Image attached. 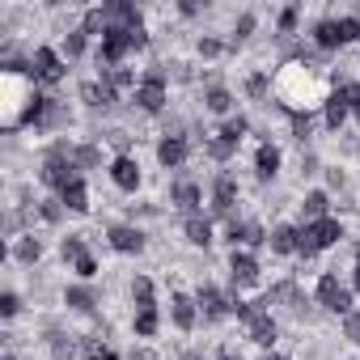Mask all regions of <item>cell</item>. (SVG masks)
Instances as JSON below:
<instances>
[{
    "instance_id": "1",
    "label": "cell",
    "mask_w": 360,
    "mask_h": 360,
    "mask_svg": "<svg viewBox=\"0 0 360 360\" xmlns=\"http://www.w3.org/2000/svg\"><path fill=\"white\" fill-rule=\"evenodd\" d=\"M271 94L276 102L284 106V115H314L326 106V98L335 94V77L326 68H318L314 60H284L276 72H271Z\"/></svg>"
},
{
    "instance_id": "2",
    "label": "cell",
    "mask_w": 360,
    "mask_h": 360,
    "mask_svg": "<svg viewBox=\"0 0 360 360\" xmlns=\"http://www.w3.org/2000/svg\"><path fill=\"white\" fill-rule=\"evenodd\" d=\"M72 178H81V169H77V161H72V140H56V144L43 153V161H39V183L60 195Z\"/></svg>"
},
{
    "instance_id": "3",
    "label": "cell",
    "mask_w": 360,
    "mask_h": 360,
    "mask_svg": "<svg viewBox=\"0 0 360 360\" xmlns=\"http://www.w3.org/2000/svg\"><path fill=\"white\" fill-rule=\"evenodd\" d=\"M233 314H238V322L246 326V339H250L255 347H263V352H271V347H276L280 326H276V318H271V309H267V305H255V301L233 297Z\"/></svg>"
},
{
    "instance_id": "4",
    "label": "cell",
    "mask_w": 360,
    "mask_h": 360,
    "mask_svg": "<svg viewBox=\"0 0 360 360\" xmlns=\"http://www.w3.org/2000/svg\"><path fill=\"white\" fill-rule=\"evenodd\" d=\"M165 102H169V72H165V64H148L140 72V85L131 94V106L144 110V115H161Z\"/></svg>"
},
{
    "instance_id": "5",
    "label": "cell",
    "mask_w": 360,
    "mask_h": 360,
    "mask_svg": "<svg viewBox=\"0 0 360 360\" xmlns=\"http://www.w3.org/2000/svg\"><path fill=\"white\" fill-rule=\"evenodd\" d=\"M343 238H347V229H343L339 217H322V221H314V225H301V259H314V255L339 246Z\"/></svg>"
},
{
    "instance_id": "6",
    "label": "cell",
    "mask_w": 360,
    "mask_h": 360,
    "mask_svg": "<svg viewBox=\"0 0 360 360\" xmlns=\"http://www.w3.org/2000/svg\"><path fill=\"white\" fill-rule=\"evenodd\" d=\"M314 301L326 309V314H352V284H343L335 271H322L318 284H314Z\"/></svg>"
},
{
    "instance_id": "7",
    "label": "cell",
    "mask_w": 360,
    "mask_h": 360,
    "mask_svg": "<svg viewBox=\"0 0 360 360\" xmlns=\"http://www.w3.org/2000/svg\"><path fill=\"white\" fill-rule=\"evenodd\" d=\"M238 200H242V183H238V174H229V169H221L217 178H212V191H208V204H212V217H221V221H233L238 212Z\"/></svg>"
},
{
    "instance_id": "8",
    "label": "cell",
    "mask_w": 360,
    "mask_h": 360,
    "mask_svg": "<svg viewBox=\"0 0 360 360\" xmlns=\"http://www.w3.org/2000/svg\"><path fill=\"white\" fill-rule=\"evenodd\" d=\"M30 68H34V81H39V85H60V81L68 77V60H64L60 47H51V43H39V47L30 51Z\"/></svg>"
},
{
    "instance_id": "9",
    "label": "cell",
    "mask_w": 360,
    "mask_h": 360,
    "mask_svg": "<svg viewBox=\"0 0 360 360\" xmlns=\"http://www.w3.org/2000/svg\"><path fill=\"white\" fill-rule=\"evenodd\" d=\"M169 204L183 212V217H195L200 208H204V187L195 183V178H187V174H178L174 183H169Z\"/></svg>"
},
{
    "instance_id": "10",
    "label": "cell",
    "mask_w": 360,
    "mask_h": 360,
    "mask_svg": "<svg viewBox=\"0 0 360 360\" xmlns=\"http://www.w3.org/2000/svg\"><path fill=\"white\" fill-rule=\"evenodd\" d=\"M229 280L233 288H255L263 280V263L255 250H229Z\"/></svg>"
},
{
    "instance_id": "11",
    "label": "cell",
    "mask_w": 360,
    "mask_h": 360,
    "mask_svg": "<svg viewBox=\"0 0 360 360\" xmlns=\"http://www.w3.org/2000/svg\"><path fill=\"white\" fill-rule=\"evenodd\" d=\"M195 305H200V318L204 322H225L233 314V297H225L217 284H200L195 288Z\"/></svg>"
},
{
    "instance_id": "12",
    "label": "cell",
    "mask_w": 360,
    "mask_h": 360,
    "mask_svg": "<svg viewBox=\"0 0 360 360\" xmlns=\"http://www.w3.org/2000/svg\"><path fill=\"white\" fill-rule=\"evenodd\" d=\"M169 322L183 330V335H191L195 326H200V305H195V292H187V288H174L169 292Z\"/></svg>"
},
{
    "instance_id": "13",
    "label": "cell",
    "mask_w": 360,
    "mask_h": 360,
    "mask_svg": "<svg viewBox=\"0 0 360 360\" xmlns=\"http://www.w3.org/2000/svg\"><path fill=\"white\" fill-rule=\"evenodd\" d=\"M187 157H191V140H187L183 131H165V136L157 140V165H161V169H183Z\"/></svg>"
},
{
    "instance_id": "14",
    "label": "cell",
    "mask_w": 360,
    "mask_h": 360,
    "mask_svg": "<svg viewBox=\"0 0 360 360\" xmlns=\"http://www.w3.org/2000/svg\"><path fill=\"white\" fill-rule=\"evenodd\" d=\"M225 242H229L233 250H259V246H267V229H263L259 221H242V217H233Z\"/></svg>"
},
{
    "instance_id": "15",
    "label": "cell",
    "mask_w": 360,
    "mask_h": 360,
    "mask_svg": "<svg viewBox=\"0 0 360 360\" xmlns=\"http://www.w3.org/2000/svg\"><path fill=\"white\" fill-rule=\"evenodd\" d=\"M106 246H110L115 255H140L148 242H144V229H140V225L119 221V225H110V229H106Z\"/></svg>"
},
{
    "instance_id": "16",
    "label": "cell",
    "mask_w": 360,
    "mask_h": 360,
    "mask_svg": "<svg viewBox=\"0 0 360 360\" xmlns=\"http://www.w3.org/2000/svg\"><path fill=\"white\" fill-rule=\"evenodd\" d=\"M106 174H110V183H115L123 195H136L140 183H144V174H140V161H136V157H110Z\"/></svg>"
},
{
    "instance_id": "17",
    "label": "cell",
    "mask_w": 360,
    "mask_h": 360,
    "mask_svg": "<svg viewBox=\"0 0 360 360\" xmlns=\"http://www.w3.org/2000/svg\"><path fill=\"white\" fill-rule=\"evenodd\" d=\"M309 43H314V51H318V56H330V51H339V47H343L335 13H326V18H318V22L309 26Z\"/></svg>"
},
{
    "instance_id": "18",
    "label": "cell",
    "mask_w": 360,
    "mask_h": 360,
    "mask_svg": "<svg viewBox=\"0 0 360 360\" xmlns=\"http://www.w3.org/2000/svg\"><path fill=\"white\" fill-rule=\"evenodd\" d=\"M267 246H271V255H301V225H288V221H280V225H271V233H267Z\"/></svg>"
},
{
    "instance_id": "19",
    "label": "cell",
    "mask_w": 360,
    "mask_h": 360,
    "mask_svg": "<svg viewBox=\"0 0 360 360\" xmlns=\"http://www.w3.org/2000/svg\"><path fill=\"white\" fill-rule=\"evenodd\" d=\"M280 161H284V153H280V144H271V140H263V144L255 148V174H259V183H271V178L280 174Z\"/></svg>"
},
{
    "instance_id": "20",
    "label": "cell",
    "mask_w": 360,
    "mask_h": 360,
    "mask_svg": "<svg viewBox=\"0 0 360 360\" xmlns=\"http://www.w3.org/2000/svg\"><path fill=\"white\" fill-rule=\"evenodd\" d=\"M81 102H85L89 110H110V106L119 102V94H115L102 77H94V81H85V85H81Z\"/></svg>"
},
{
    "instance_id": "21",
    "label": "cell",
    "mask_w": 360,
    "mask_h": 360,
    "mask_svg": "<svg viewBox=\"0 0 360 360\" xmlns=\"http://www.w3.org/2000/svg\"><path fill=\"white\" fill-rule=\"evenodd\" d=\"M9 255H13V263H22V267H34V263L43 259V238H39L34 229H26L22 238H13Z\"/></svg>"
},
{
    "instance_id": "22",
    "label": "cell",
    "mask_w": 360,
    "mask_h": 360,
    "mask_svg": "<svg viewBox=\"0 0 360 360\" xmlns=\"http://www.w3.org/2000/svg\"><path fill=\"white\" fill-rule=\"evenodd\" d=\"M64 305H68L72 314H98L102 297L94 292V284H68V288H64Z\"/></svg>"
},
{
    "instance_id": "23",
    "label": "cell",
    "mask_w": 360,
    "mask_h": 360,
    "mask_svg": "<svg viewBox=\"0 0 360 360\" xmlns=\"http://www.w3.org/2000/svg\"><path fill=\"white\" fill-rule=\"evenodd\" d=\"M322 217H330V191L314 187V191L301 195V225H314V221H322Z\"/></svg>"
},
{
    "instance_id": "24",
    "label": "cell",
    "mask_w": 360,
    "mask_h": 360,
    "mask_svg": "<svg viewBox=\"0 0 360 360\" xmlns=\"http://www.w3.org/2000/svg\"><path fill=\"white\" fill-rule=\"evenodd\" d=\"M204 110H208V115H229V110H233V94H229L217 77L204 81Z\"/></svg>"
},
{
    "instance_id": "25",
    "label": "cell",
    "mask_w": 360,
    "mask_h": 360,
    "mask_svg": "<svg viewBox=\"0 0 360 360\" xmlns=\"http://www.w3.org/2000/svg\"><path fill=\"white\" fill-rule=\"evenodd\" d=\"M183 238H187L191 246L208 250V246H212V217H204V212H195V217H183Z\"/></svg>"
},
{
    "instance_id": "26",
    "label": "cell",
    "mask_w": 360,
    "mask_h": 360,
    "mask_svg": "<svg viewBox=\"0 0 360 360\" xmlns=\"http://www.w3.org/2000/svg\"><path fill=\"white\" fill-rule=\"evenodd\" d=\"M60 204H64L68 212H77V217H85V212H89V183H85V174H81V178H72V183L60 191Z\"/></svg>"
},
{
    "instance_id": "27",
    "label": "cell",
    "mask_w": 360,
    "mask_h": 360,
    "mask_svg": "<svg viewBox=\"0 0 360 360\" xmlns=\"http://www.w3.org/2000/svg\"><path fill=\"white\" fill-rule=\"evenodd\" d=\"M98 77H102V81H106V85H110L119 98H123V94H136V85H140V77H136V68H131V64H119V68H102Z\"/></svg>"
},
{
    "instance_id": "28",
    "label": "cell",
    "mask_w": 360,
    "mask_h": 360,
    "mask_svg": "<svg viewBox=\"0 0 360 360\" xmlns=\"http://www.w3.org/2000/svg\"><path fill=\"white\" fill-rule=\"evenodd\" d=\"M81 30H85L89 39H98V43H102V39L110 34V13H106V5L85 9V13H81Z\"/></svg>"
},
{
    "instance_id": "29",
    "label": "cell",
    "mask_w": 360,
    "mask_h": 360,
    "mask_svg": "<svg viewBox=\"0 0 360 360\" xmlns=\"http://www.w3.org/2000/svg\"><path fill=\"white\" fill-rule=\"evenodd\" d=\"M352 119V110H347V102H343V94L335 89L330 98H326V106H322V123H326V131H339L343 123Z\"/></svg>"
},
{
    "instance_id": "30",
    "label": "cell",
    "mask_w": 360,
    "mask_h": 360,
    "mask_svg": "<svg viewBox=\"0 0 360 360\" xmlns=\"http://www.w3.org/2000/svg\"><path fill=\"white\" fill-rule=\"evenodd\" d=\"M85 47H89V34H85L81 26H72V30H64V39H60V56H64L68 64H77V60L85 56Z\"/></svg>"
},
{
    "instance_id": "31",
    "label": "cell",
    "mask_w": 360,
    "mask_h": 360,
    "mask_svg": "<svg viewBox=\"0 0 360 360\" xmlns=\"http://www.w3.org/2000/svg\"><path fill=\"white\" fill-rule=\"evenodd\" d=\"M246 131H250V119H246V115H229V119H225V123L217 127V136H221L225 144H233V148H242Z\"/></svg>"
},
{
    "instance_id": "32",
    "label": "cell",
    "mask_w": 360,
    "mask_h": 360,
    "mask_svg": "<svg viewBox=\"0 0 360 360\" xmlns=\"http://www.w3.org/2000/svg\"><path fill=\"white\" fill-rule=\"evenodd\" d=\"M72 161H77V169H102L106 153H102V144H72Z\"/></svg>"
},
{
    "instance_id": "33",
    "label": "cell",
    "mask_w": 360,
    "mask_h": 360,
    "mask_svg": "<svg viewBox=\"0 0 360 360\" xmlns=\"http://www.w3.org/2000/svg\"><path fill=\"white\" fill-rule=\"evenodd\" d=\"M131 301H136V309H157V288H153L148 276H136L131 280Z\"/></svg>"
},
{
    "instance_id": "34",
    "label": "cell",
    "mask_w": 360,
    "mask_h": 360,
    "mask_svg": "<svg viewBox=\"0 0 360 360\" xmlns=\"http://www.w3.org/2000/svg\"><path fill=\"white\" fill-rule=\"evenodd\" d=\"M131 330H136V339H153V335L161 330V314H157V309H136Z\"/></svg>"
},
{
    "instance_id": "35",
    "label": "cell",
    "mask_w": 360,
    "mask_h": 360,
    "mask_svg": "<svg viewBox=\"0 0 360 360\" xmlns=\"http://www.w3.org/2000/svg\"><path fill=\"white\" fill-rule=\"evenodd\" d=\"M98 144H110L115 157H131V131H123V127H106L98 136Z\"/></svg>"
},
{
    "instance_id": "36",
    "label": "cell",
    "mask_w": 360,
    "mask_h": 360,
    "mask_svg": "<svg viewBox=\"0 0 360 360\" xmlns=\"http://www.w3.org/2000/svg\"><path fill=\"white\" fill-rule=\"evenodd\" d=\"M246 98H255V102H267L271 98V77L267 72H246Z\"/></svg>"
},
{
    "instance_id": "37",
    "label": "cell",
    "mask_w": 360,
    "mask_h": 360,
    "mask_svg": "<svg viewBox=\"0 0 360 360\" xmlns=\"http://www.w3.org/2000/svg\"><path fill=\"white\" fill-rule=\"evenodd\" d=\"M34 212H39V221H43V225H60L68 208H64V204H60V195H56V200H34Z\"/></svg>"
},
{
    "instance_id": "38",
    "label": "cell",
    "mask_w": 360,
    "mask_h": 360,
    "mask_svg": "<svg viewBox=\"0 0 360 360\" xmlns=\"http://www.w3.org/2000/svg\"><path fill=\"white\" fill-rule=\"evenodd\" d=\"M297 26H301V5H284L276 13V34H297Z\"/></svg>"
},
{
    "instance_id": "39",
    "label": "cell",
    "mask_w": 360,
    "mask_h": 360,
    "mask_svg": "<svg viewBox=\"0 0 360 360\" xmlns=\"http://www.w3.org/2000/svg\"><path fill=\"white\" fill-rule=\"evenodd\" d=\"M255 30H259V13H255V9H242L238 22H233V43H246Z\"/></svg>"
},
{
    "instance_id": "40",
    "label": "cell",
    "mask_w": 360,
    "mask_h": 360,
    "mask_svg": "<svg viewBox=\"0 0 360 360\" xmlns=\"http://www.w3.org/2000/svg\"><path fill=\"white\" fill-rule=\"evenodd\" d=\"M81 255H89V246H85V233H68V238L60 242V259H64V263H77Z\"/></svg>"
},
{
    "instance_id": "41",
    "label": "cell",
    "mask_w": 360,
    "mask_h": 360,
    "mask_svg": "<svg viewBox=\"0 0 360 360\" xmlns=\"http://www.w3.org/2000/svg\"><path fill=\"white\" fill-rule=\"evenodd\" d=\"M335 22H339L343 47H347V43H360V13H335Z\"/></svg>"
},
{
    "instance_id": "42",
    "label": "cell",
    "mask_w": 360,
    "mask_h": 360,
    "mask_svg": "<svg viewBox=\"0 0 360 360\" xmlns=\"http://www.w3.org/2000/svg\"><path fill=\"white\" fill-rule=\"evenodd\" d=\"M204 153H208V157H212L217 165H225V161H233V157H238V148H233V144H225L221 136H212V140H204Z\"/></svg>"
},
{
    "instance_id": "43",
    "label": "cell",
    "mask_w": 360,
    "mask_h": 360,
    "mask_svg": "<svg viewBox=\"0 0 360 360\" xmlns=\"http://www.w3.org/2000/svg\"><path fill=\"white\" fill-rule=\"evenodd\" d=\"M72 271H77V280H81V284H94V280H98V259H94V250H89V255H81V259L72 263Z\"/></svg>"
},
{
    "instance_id": "44",
    "label": "cell",
    "mask_w": 360,
    "mask_h": 360,
    "mask_svg": "<svg viewBox=\"0 0 360 360\" xmlns=\"http://www.w3.org/2000/svg\"><path fill=\"white\" fill-rule=\"evenodd\" d=\"M22 314V297L13 292V288H5V292H0V318H5V322H13Z\"/></svg>"
},
{
    "instance_id": "45",
    "label": "cell",
    "mask_w": 360,
    "mask_h": 360,
    "mask_svg": "<svg viewBox=\"0 0 360 360\" xmlns=\"http://www.w3.org/2000/svg\"><path fill=\"white\" fill-rule=\"evenodd\" d=\"M195 51H200V60H221V56H225V43H221L217 34H204V39L195 43Z\"/></svg>"
},
{
    "instance_id": "46",
    "label": "cell",
    "mask_w": 360,
    "mask_h": 360,
    "mask_svg": "<svg viewBox=\"0 0 360 360\" xmlns=\"http://www.w3.org/2000/svg\"><path fill=\"white\" fill-rule=\"evenodd\" d=\"M81 356H85V360H119V356H115V352H110V347H106L102 339H85Z\"/></svg>"
},
{
    "instance_id": "47",
    "label": "cell",
    "mask_w": 360,
    "mask_h": 360,
    "mask_svg": "<svg viewBox=\"0 0 360 360\" xmlns=\"http://www.w3.org/2000/svg\"><path fill=\"white\" fill-rule=\"evenodd\" d=\"M343 339H347V343H356V347H360V309H352V314H347V318H343Z\"/></svg>"
},
{
    "instance_id": "48",
    "label": "cell",
    "mask_w": 360,
    "mask_h": 360,
    "mask_svg": "<svg viewBox=\"0 0 360 360\" xmlns=\"http://www.w3.org/2000/svg\"><path fill=\"white\" fill-rule=\"evenodd\" d=\"M352 292H360V246H356V259H352Z\"/></svg>"
},
{
    "instance_id": "49",
    "label": "cell",
    "mask_w": 360,
    "mask_h": 360,
    "mask_svg": "<svg viewBox=\"0 0 360 360\" xmlns=\"http://www.w3.org/2000/svg\"><path fill=\"white\" fill-rule=\"evenodd\" d=\"M178 9V18H195L200 13V5H191V0H183V5H174Z\"/></svg>"
},
{
    "instance_id": "50",
    "label": "cell",
    "mask_w": 360,
    "mask_h": 360,
    "mask_svg": "<svg viewBox=\"0 0 360 360\" xmlns=\"http://www.w3.org/2000/svg\"><path fill=\"white\" fill-rule=\"evenodd\" d=\"M178 360H204V347H187L183 356H178Z\"/></svg>"
},
{
    "instance_id": "51",
    "label": "cell",
    "mask_w": 360,
    "mask_h": 360,
    "mask_svg": "<svg viewBox=\"0 0 360 360\" xmlns=\"http://www.w3.org/2000/svg\"><path fill=\"white\" fill-rule=\"evenodd\" d=\"M217 360H242V356H238V352H221Z\"/></svg>"
},
{
    "instance_id": "52",
    "label": "cell",
    "mask_w": 360,
    "mask_h": 360,
    "mask_svg": "<svg viewBox=\"0 0 360 360\" xmlns=\"http://www.w3.org/2000/svg\"><path fill=\"white\" fill-rule=\"evenodd\" d=\"M259 360H284V356H280V352H263Z\"/></svg>"
},
{
    "instance_id": "53",
    "label": "cell",
    "mask_w": 360,
    "mask_h": 360,
    "mask_svg": "<svg viewBox=\"0 0 360 360\" xmlns=\"http://www.w3.org/2000/svg\"><path fill=\"white\" fill-rule=\"evenodd\" d=\"M356 157H360V144H356Z\"/></svg>"
}]
</instances>
